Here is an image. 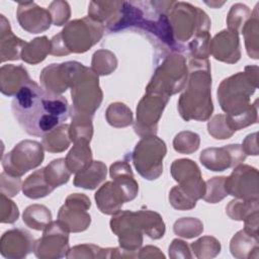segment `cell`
<instances>
[{"instance_id": "cell-1", "label": "cell", "mask_w": 259, "mask_h": 259, "mask_svg": "<svg viewBox=\"0 0 259 259\" xmlns=\"http://www.w3.org/2000/svg\"><path fill=\"white\" fill-rule=\"evenodd\" d=\"M11 110L19 126L29 136L44 137L64 123L70 114L68 100L45 90L33 80L13 97Z\"/></svg>"}, {"instance_id": "cell-2", "label": "cell", "mask_w": 259, "mask_h": 259, "mask_svg": "<svg viewBox=\"0 0 259 259\" xmlns=\"http://www.w3.org/2000/svg\"><path fill=\"white\" fill-rule=\"evenodd\" d=\"M173 2L123 1L117 19L106 30L117 32L127 28L138 29L154 41L156 47L161 46L164 52L181 54V49L173 37L167 15Z\"/></svg>"}, {"instance_id": "cell-3", "label": "cell", "mask_w": 259, "mask_h": 259, "mask_svg": "<svg viewBox=\"0 0 259 259\" xmlns=\"http://www.w3.org/2000/svg\"><path fill=\"white\" fill-rule=\"evenodd\" d=\"M258 66H246L244 72L224 79L218 88L219 103L235 132L258 121L257 100L250 103L258 87Z\"/></svg>"}, {"instance_id": "cell-4", "label": "cell", "mask_w": 259, "mask_h": 259, "mask_svg": "<svg viewBox=\"0 0 259 259\" xmlns=\"http://www.w3.org/2000/svg\"><path fill=\"white\" fill-rule=\"evenodd\" d=\"M186 88L178 99V111L186 120H207L213 111L208 59L189 58Z\"/></svg>"}, {"instance_id": "cell-5", "label": "cell", "mask_w": 259, "mask_h": 259, "mask_svg": "<svg viewBox=\"0 0 259 259\" xmlns=\"http://www.w3.org/2000/svg\"><path fill=\"white\" fill-rule=\"evenodd\" d=\"M104 31L105 26L89 16L72 20L51 39L50 54L57 57L83 54L101 39Z\"/></svg>"}, {"instance_id": "cell-6", "label": "cell", "mask_w": 259, "mask_h": 259, "mask_svg": "<svg viewBox=\"0 0 259 259\" xmlns=\"http://www.w3.org/2000/svg\"><path fill=\"white\" fill-rule=\"evenodd\" d=\"M167 15L173 37L181 53L187 52V46L194 38L209 33L210 19L207 14L190 3L174 1Z\"/></svg>"}, {"instance_id": "cell-7", "label": "cell", "mask_w": 259, "mask_h": 259, "mask_svg": "<svg viewBox=\"0 0 259 259\" xmlns=\"http://www.w3.org/2000/svg\"><path fill=\"white\" fill-rule=\"evenodd\" d=\"M70 89L73 102L70 107L71 116L93 117L103 99L98 75L91 68L78 62L71 80Z\"/></svg>"}, {"instance_id": "cell-8", "label": "cell", "mask_w": 259, "mask_h": 259, "mask_svg": "<svg viewBox=\"0 0 259 259\" xmlns=\"http://www.w3.org/2000/svg\"><path fill=\"white\" fill-rule=\"evenodd\" d=\"M188 78L186 59L179 53H170L164 57L146 87V92L170 97L184 89Z\"/></svg>"}, {"instance_id": "cell-9", "label": "cell", "mask_w": 259, "mask_h": 259, "mask_svg": "<svg viewBox=\"0 0 259 259\" xmlns=\"http://www.w3.org/2000/svg\"><path fill=\"white\" fill-rule=\"evenodd\" d=\"M165 142L156 135L143 137L132 153L133 164L138 173L147 180H155L163 172V159L166 156Z\"/></svg>"}, {"instance_id": "cell-10", "label": "cell", "mask_w": 259, "mask_h": 259, "mask_svg": "<svg viewBox=\"0 0 259 259\" xmlns=\"http://www.w3.org/2000/svg\"><path fill=\"white\" fill-rule=\"evenodd\" d=\"M44 159L42 145L36 141L24 140L2 157V167L6 173L21 177L29 170L38 167Z\"/></svg>"}, {"instance_id": "cell-11", "label": "cell", "mask_w": 259, "mask_h": 259, "mask_svg": "<svg viewBox=\"0 0 259 259\" xmlns=\"http://www.w3.org/2000/svg\"><path fill=\"white\" fill-rule=\"evenodd\" d=\"M169 98L162 94L146 92L137 106V118L134 123V130L138 136L143 138L157 134L159 120Z\"/></svg>"}, {"instance_id": "cell-12", "label": "cell", "mask_w": 259, "mask_h": 259, "mask_svg": "<svg viewBox=\"0 0 259 259\" xmlns=\"http://www.w3.org/2000/svg\"><path fill=\"white\" fill-rule=\"evenodd\" d=\"M69 231L57 220L52 221L44 230L42 236L34 242L33 253L40 259L67 257L70 250Z\"/></svg>"}, {"instance_id": "cell-13", "label": "cell", "mask_w": 259, "mask_h": 259, "mask_svg": "<svg viewBox=\"0 0 259 259\" xmlns=\"http://www.w3.org/2000/svg\"><path fill=\"white\" fill-rule=\"evenodd\" d=\"M91 206L89 197L84 193H72L60 207L58 221L71 233H80L88 229L91 217L87 210Z\"/></svg>"}, {"instance_id": "cell-14", "label": "cell", "mask_w": 259, "mask_h": 259, "mask_svg": "<svg viewBox=\"0 0 259 259\" xmlns=\"http://www.w3.org/2000/svg\"><path fill=\"white\" fill-rule=\"evenodd\" d=\"M110 229L118 238L119 247L125 251L137 252L143 244V231L137 219L136 211L119 210L112 214Z\"/></svg>"}, {"instance_id": "cell-15", "label": "cell", "mask_w": 259, "mask_h": 259, "mask_svg": "<svg viewBox=\"0 0 259 259\" xmlns=\"http://www.w3.org/2000/svg\"><path fill=\"white\" fill-rule=\"evenodd\" d=\"M226 190L229 195L241 199H258L259 174L255 167L239 164L230 176L226 177Z\"/></svg>"}, {"instance_id": "cell-16", "label": "cell", "mask_w": 259, "mask_h": 259, "mask_svg": "<svg viewBox=\"0 0 259 259\" xmlns=\"http://www.w3.org/2000/svg\"><path fill=\"white\" fill-rule=\"evenodd\" d=\"M246 154L239 144H231L220 148H206L199 156L200 163L208 170L220 172L242 164Z\"/></svg>"}, {"instance_id": "cell-17", "label": "cell", "mask_w": 259, "mask_h": 259, "mask_svg": "<svg viewBox=\"0 0 259 259\" xmlns=\"http://www.w3.org/2000/svg\"><path fill=\"white\" fill-rule=\"evenodd\" d=\"M77 63L76 61H68L47 66L39 75L40 86L48 92L62 95V93L70 88Z\"/></svg>"}, {"instance_id": "cell-18", "label": "cell", "mask_w": 259, "mask_h": 259, "mask_svg": "<svg viewBox=\"0 0 259 259\" xmlns=\"http://www.w3.org/2000/svg\"><path fill=\"white\" fill-rule=\"evenodd\" d=\"M33 236L24 229L6 231L0 240L1 255L8 259H21L33 252Z\"/></svg>"}, {"instance_id": "cell-19", "label": "cell", "mask_w": 259, "mask_h": 259, "mask_svg": "<svg viewBox=\"0 0 259 259\" xmlns=\"http://www.w3.org/2000/svg\"><path fill=\"white\" fill-rule=\"evenodd\" d=\"M16 16L19 25L29 33H39L50 28L52 16L48 9L34 2H19Z\"/></svg>"}, {"instance_id": "cell-20", "label": "cell", "mask_w": 259, "mask_h": 259, "mask_svg": "<svg viewBox=\"0 0 259 259\" xmlns=\"http://www.w3.org/2000/svg\"><path fill=\"white\" fill-rule=\"evenodd\" d=\"M227 64H235L241 59L239 34L229 29H223L209 41V55Z\"/></svg>"}, {"instance_id": "cell-21", "label": "cell", "mask_w": 259, "mask_h": 259, "mask_svg": "<svg viewBox=\"0 0 259 259\" xmlns=\"http://www.w3.org/2000/svg\"><path fill=\"white\" fill-rule=\"evenodd\" d=\"M94 198L98 209L104 213L112 215L118 212L124 202H127L123 189L113 180L107 181L95 192Z\"/></svg>"}, {"instance_id": "cell-22", "label": "cell", "mask_w": 259, "mask_h": 259, "mask_svg": "<svg viewBox=\"0 0 259 259\" xmlns=\"http://www.w3.org/2000/svg\"><path fill=\"white\" fill-rule=\"evenodd\" d=\"M26 41L17 37L11 30L10 23L6 17L0 15V57L1 63L6 61H17L21 59V52Z\"/></svg>"}, {"instance_id": "cell-23", "label": "cell", "mask_w": 259, "mask_h": 259, "mask_svg": "<svg viewBox=\"0 0 259 259\" xmlns=\"http://www.w3.org/2000/svg\"><path fill=\"white\" fill-rule=\"evenodd\" d=\"M31 79L23 66L3 65L0 69V90L6 96H15Z\"/></svg>"}, {"instance_id": "cell-24", "label": "cell", "mask_w": 259, "mask_h": 259, "mask_svg": "<svg viewBox=\"0 0 259 259\" xmlns=\"http://www.w3.org/2000/svg\"><path fill=\"white\" fill-rule=\"evenodd\" d=\"M110 177L124 191L127 201L135 199L139 192V184L135 179L131 165L126 161H116L109 168Z\"/></svg>"}, {"instance_id": "cell-25", "label": "cell", "mask_w": 259, "mask_h": 259, "mask_svg": "<svg viewBox=\"0 0 259 259\" xmlns=\"http://www.w3.org/2000/svg\"><path fill=\"white\" fill-rule=\"evenodd\" d=\"M107 174L106 165L101 161H92L86 168L76 173L73 184L76 187L92 190L101 184Z\"/></svg>"}, {"instance_id": "cell-26", "label": "cell", "mask_w": 259, "mask_h": 259, "mask_svg": "<svg viewBox=\"0 0 259 259\" xmlns=\"http://www.w3.org/2000/svg\"><path fill=\"white\" fill-rule=\"evenodd\" d=\"M231 254L238 259L258 258L259 256V239L249 235L247 232L240 230L230 242Z\"/></svg>"}, {"instance_id": "cell-27", "label": "cell", "mask_w": 259, "mask_h": 259, "mask_svg": "<svg viewBox=\"0 0 259 259\" xmlns=\"http://www.w3.org/2000/svg\"><path fill=\"white\" fill-rule=\"evenodd\" d=\"M122 3L123 1H91L88 16L108 28L117 19Z\"/></svg>"}, {"instance_id": "cell-28", "label": "cell", "mask_w": 259, "mask_h": 259, "mask_svg": "<svg viewBox=\"0 0 259 259\" xmlns=\"http://www.w3.org/2000/svg\"><path fill=\"white\" fill-rule=\"evenodd\" d=\"M136 214L143 233L148 237L158 240L165 235V223L158 212L149 209H141L136 211Z\"/></svg>"}, {"instance_id": "cell-29", "label": "cell", "mask_w": 259, "mask_h": 259, "mask_svg": "<svg viewBox=\"0 0 259 259\" xmlns=\"http://www.w3.org/2000/svg\"><path fill=\"white\" fill-rule=\"evenodd\" d=\"M54 189L46 179L44 168L35 170L22 183L23 194L31 199L45 197L52 193Z\"/></svg>"}, {"instance_id": "cell-30", "label": "cell", "mask_w": 259, "mask_h": 259, "mask_svg": "<svg viewBox=\"0 0 259 259\" xmlns=\"http://www.w3.org/2000/svg\"><path fill=\"white\" fill-rule=\"evenodd\" d=\"M69 125L70 124L62 123L46 134L41 141L44 149L50 153H62L67 150L71 143Z\"/></svg>"}, {"instance_id": "cell-31", "label": "cell", "mask_w": 259, "mask_h": 259, "mask_svg": "<svg viewBox=\"0 0 259 259\" xmlns=\"http://www.w3.org/2000/svg\"><path fill=\"white\" fill-rule=\"evenodd\" d=\"M51 52V40L46 35L35 37L26 42L21 52V60L30 65L42 62Z\"/></svg>"}, {"instance_id": "cell-32", "label": "cell", "mask_w": 259, "mask_h": 259, "mask_svg": "<svg viewBox=\"0 0 259 259\" xmlns=\"http://www.w3.org/2000/svg\"><path fill=\"white\" fill-rule=\"evenodd\" d=\"M258 4L255 6L252 11L251 17L245 23L241 33L244 35L245 47L247 54L250 58L254 60L259 59V40H258V32H259V18H258Z\"/></svg>"}, {"instance_id": "cell-33", "label": "cell", "mask_w": 259, "mask_h": 259, "mask_svg": "<svg viewBox=\"0 0 259 259\" xmlns=\"http://www.w3.org/2000/svg\"><path fill=\"white\" fill-rule=\"evenodd\" d=\"M66 163L71 173H77L91 164L92 152L88 143H76L66 156Z\"/></svg>"}, {"instance_id": "cell-34", "label": "cell", "mask_w": 259, "mask_h": 259, "mask_svg": "<svg viewBox=\"0 0 259 259\" xmlns=\"http://www.w3.org/2000/svg\"><path fill=\"white\" fill-rule=\"evenodd\" d=\"M23 223L35 231H44L52 222V212L44 204L28 205L22 214Z\"/></svg>"}, {"instance_id": "cell-35", "label": "cell", "mask_w": 259, "mask_h": 259, "mask_svg": "<svg viewBox=\"0 0 259 259\" xmlns=\"http://www.w3.org/2000/svg\"><path fill=\"white\" fill-rule=\"evenodd\" d=\"M72 122L69 125V136L71 142L76 143H90L93 136L92 117L83 115H74Z\"/></svg>"}, {"instance_id": "cell-36", "label": "cell", "mask_w": 259, "mask_h": 259, "mask_svg": "<svg viewBox=\"0 0 259 259\" xmlns=\"http://www.w3.org/2000/svg\"><path fill=\"white\" fill-rule=\"evenodd\" d=\"M44 170L46 179L53 188L66 184L72 174L67 166L65 158L53 160L44 168Z\"/></svg>"}, {"instance_id": "cell-37", "label": "cell", "mask_w": 259, "mask_h": 259, "mask_svg": "<svg viewBox=\"0 0 259 259\" xmlns=\"http://www.w3.org/2000/svg\"><path fill=\"white\" fill-rule=\"evenodd\" d=\"M106 121L113 127H126L134 123L132 110L122 102L110 103L105 111Z\"/></svg>"}, {"instance_id": "cell-38", "label": "cell", "mask_w": 259, "mask_h": 259, "mask_svg": "<svg viewBox=\"0 0 259 259\" xmlns=\"http://www.w3.org/2000/svg\"><path fill=\"white\" fill-rule=\"evenodd\" d=\"M259 199L235 198L226 206V213L234 221H245L250 214L259 210Z\"/></svg>"}, {"instance_id": "cell-39", "label": "cell", "mask_w": 259, "mask_h": 259, "mask_svg": "<svg viewBox=\"0 0 259 259\" xmlns=\"http://www.w3.org/2000/svg\"><path fill=\"white\" fill-rule=\"evenodd\" d=\"M117 67L115 55L108 50H98L92 56L91 69L100 76L111 74Z\"/></svg>"}, {"instance_id": "cell-40", "label": "cell", "mask_w": 259, "mask_h": 259, "mask_svg": "<svg viewBox=\"0 0 259 259\" xmlns=\"http://www.w3.org/2000/svg\"><path fill=\"white\" fill-rule=\"evenodd\" d=\"M171 175L176 182L201 177V172L197 164L190 159H176L170 169Z\"/></svg>"}, {"instance_id": "cell-41", "label": "cell", "mask_w": 259, "mask_h": 259, "mask_svg": "<svg viewBox=\"0 0 259 259\" xmlns=\"http://www.w3.org/2000/svg\"><path fill=\"white\" fill-rule=\"evenodd\" d=\"M191 251L198 259H210L221 252V243L211 236H203L190 245Z\"/></svg>"}, {"instance_id": "cell-42", "label": "cell", "mask_w": 259, "mask_h": 259, "mask_svg": "<svg viewBox=\"0 0 259 259\" xmlns=\"http://www.w3.org/2000/svg\"><path fill=\"white\" fill-rule=\"evenodd\" d=\"M113 248H100L94 244H82L71 248L67 258H112Z\"/></svg>"}, {"instance_id": "cell-43", "label": "cell", "mask_w": 259, "mask_h": 259, "mask_svg": "<svg viewBox=\"0 0 259 259\" xmlns=\"http://www.w3.org/2000/svg\"><path fill=\"white\" fill-rule=\"evenodd\" d=\"M251 14H252V11L245 4L236 3L232 5L227 16L228 29L238 34L241 33L245 23L251 17Z\"/></svg>"}, {"instance_id": "cell-44", "label": "cell", "mask_w": 259, "mask_h": 259, "mask_svg": "<svg viewBox=\"0 0 259 259\" xmlns=\"http://www.w3.org/2000/svg\"><path fill=\"white\" fill-rule=\"evenodd\" d=\"M173 231L181 238L192 239L201 235L203 232V224L196 218H182L174 223Z\"/></svg>"}, {"instance_id": "cell-45", "label": "cell", "mask_w": 259, "mask_h": 259, "mask_svg": "<svg viewBox=\"0 0 259 259\" xmlns=\"http://www.w3.org/2000/svg\"><path fill=\"white\" fill-rule=\"evenodd\" d=\"M200 138L196 133L183 131L178 133L173 140V148L180 154H192L199 148Z\"/></svg>"}, {"instance_id": "cell-46", "label": "cell", "mask_w": 259, "mask_h": 259, "mask_svg": "<svg viewBox=\"0 0 259 259\" xmlns=\"http://www.w3.org/2000/svg\"><path fill=\"white\" fill-rule=\"evenodd\" d=\"M226 176H214L205 182V192L202 197L208 203H218L228 194L225 186Z\"/></svg>"}, {"instance_id": "cell-47", "label": "cell", "mask_w": 259, "mask_h": 259, "mask_svg": "<svg viewBox=\"0 0 259 259\" xmlns=\"http://www.w3.org/2000/svg\"><path fill=\"white\" fill-rule=\"evenodd\" d=\"M208 134L217 140L230 139L235 131L231 127L226 114H217L207 122Z\"/></svg>"}, {"instance_id": "cell-48", "label": "cell", "mask_w": 259, "mask_h": 259, "mask_svg": "<svg viewBox=\"0 0 259 259\" xmlns=\"http://www.w3.org/2000/svg\"><path fill=\"white\" fill-rule=\"evenodd\" d=\"M48 10L52 16V22L56 26L64 25L71 16V8L67 1H53Z\"/></svg>"}, {"instance_id": "cell-49", "label": "cell", "mask_w": 259, "mask_h": 259, "mask_svg": "<svg viewBox=\"0 0 259 259\" xmlns=\"http://www.w3.org/2000/svg\"><path fill=\"white\" fill-rule=\"evenodd\" d=\"M19 210L13 200L5 194H0V222L3 224H13L18 220Z\"/></svg>"}, {"instance_id": "cell-50", "label": "cell", "mask_w": 259, "mask_h": 259, "mask_svg": "<svg viewBox=\"0 0 259 259\" xmlns=\"http://www.w3.org/2000/svg\"><path fill=\"white\" fill-rule=\"evenodd\" d=\"M22 189L20 177L12 176L5 171L0 174V192L8 197H13Z\"/></svg>"}, {"instance_id": "cell-51", "label": "cell", "mask_w": 259, "mask_h": 259, "mask_svg": "<svg viewBox=\"0 0 259 259\" xmlns=\"http://www.w3.org/2000/svg\"><path fill=\"white\" fill-rule=\"evenodd\" d=\"M169 257L172 259H178V258H192V254L190 252L189 246L186 242L174 239L172 243L169 246Z\"/></svg>"}, {"instance_id": "cell-52", "label": "cell", "mask_w": 259, "mask_h": 259, "mask_svg": "<svg viewBox=\"0 0 259 259\" xmlns=\"http://www.w3.org/2000/svg\"><path fill=\"white\" fill-rule=\"evenodd\" d=\"M258 134L253 133L248 135L245 140L243 141L242 149L245 152L246 155H252V156H257L259 153V148H258V140H257Z\"/></svg>"}, {"instance_id": "cell-53", "label": "cell", "mask_w": 259, "mask_h": 259, "mask_svg": "<svg viewBox=\"0 0 259 259\" xmlns=\"http://www.w3.org/2000/svg\"><path fill=\"white\" fill-rule=\"evenodd\" d=\"M258 219H259V210L253 212L244 221L245 222L244 231L255 238H258Z\"/></svg>"}, {"instance_id": "cell-54", "label": "cell", "mask_w": 259, "mask_h": 259, "mask_svg": "<svg viewBox=\"0 0 259 259\" xmlns=\"http://www.w3.org/2000/svg\"><path fill=\"white\" fill-rule=\"evenodd\" d=\"M138 258H165V255L158 247L146 246L139 251Z\"/></svg>"}, {"instance_id": "cell-55", "label": "cell", "mask_w": 259, "mask_h": 259, "mask_svg": "<svg viewBox=\"0 0 259 259\" xmlns=\"http://www.w3.org/2000/svg\"><path fill=\"white\" fill-rule=\"evenodd\" d=\"M205 3H206L207 5L213 7V8H219V7L222 6L225 2H221V3H219V2H205Z\"/></svg>"}]
</instances>
